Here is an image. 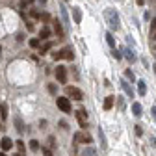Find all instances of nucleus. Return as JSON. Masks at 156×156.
<instances>
[{
	"label": "nucleus",
	"instance_id": "b1692460",
	"mask_svg": "<svg viewBox=\"0 0 156 156\" xmlns=\"http://www.w3.org/2000/svg\"><path fill=\"white\" fill-rule=\"evenodd\" d=\"M30 149H32V151H37V149H39V141H37V140H32V141H30Z\"/></svg>",
	"mask_w": 156,
	"mask_h": 156
},
{
	"label": "nucleus",
	"instance_id": "9d476101",
	"mask_svg": "<svg viewBox=\"0 0 156 156\" xmlns=\"http://www.w3.org/2000/svg\"><path fill=\"white\" fill-rule=\"evenodd\" d=\"M60 15H62V19H63V23L69 26V24H71V21H69V15H67V9H65V6H63V4L60 6Z\"/></svg>",
	"mask_w": 156,
	"mask_h": 156
},
{
	"label": "nucleus",
	"instance_id": "c85d7f7f",
	"mask_svg": "<svg viewBox=\"0 0 156 156\" xmlns=\"http://www.w3.org/2000/svg\"><path fill=\"white\" fill-rule=\"evenodd\" d=\"M152 35L156 37V17L152 19Z\"/></svg>",
	"mask_w": 156,
	"mask_h": 156
},
{
	"label": "nucleus",
	"instance_id": "f03ea898",
	"mask_svg": "<svg viewBox=\"0 0 156 156\" xmlns=\"http://www.w3.org/2000/svg\"><path fill=\"white\" fill-rule=\"evenodd\" d=\"M54 60H69V62H73V60H74V52H73V48L65 47V48H62L60 52L54 54Z\"/></svg>",
	"mask_w": 156,
	"mask_h": 156
},
{
	"label": "nucleus",
	"instance_id": "5701e85b",
	"mask_svg": "<svg viewBox=\"0 0 156 156\" xmlns=\"http://www.w3.org/2000/svg\"><path fill=\"white\" fill-rule=\"evenodd\" d=\"M99 138H101V143H102V149H106L108 145H106V136H104V132H102V128H99Z\"/></svg>",
	"mask_w": 156,
	"mask_h": 156
},
{
	"label": "nucleus",
	"instance_id": "58836bf2",
	"mask_svg": "<svg viewBox=\"0 0 156 156\" xmlns=\"http://www.w3.org/2000/svg\"><path fill=\"white\" fill-rule=\"evenodd\" d=\"M0 128H2V117H0Z\"/></svg>",
	"mask_w": 156,
	"mask_h": 156
},
{
	"label": "nucleus",
	"instance_id": "c756f323",
	"mask_svg": "<svg viewBox=\"0 0 156 156\" xmlns=\"http://www.w3.org/2000/svg\"><path fill=\"white\" fill-rule=\"evenodd\" d=\"M48 93L56 95V86H54V84H50V86H48Z\"/></svg>",
	"mask_w": 156,
	"mask_h": 156
},
{
	"label": "nucleus",
	"instance_id": "4468645a",
	"mask_svg": "<svg viewBox=\"0 0 156 156\" xmlns=\"http://www.w3.org/2000/svg\"><path fill=\"white\" fill-rule=\"evenodd\" d=\"M113 101H115V97H112V95L104 99V104H102V106H104V110H106V112H108V110H112V106H113Z\"/></svg>",
	"mask_w": 156,
	"mask_h": 156
},
{
	"label": "nucleus",
	"instance_id": "2eb2a0df",
	"mask_svg": "<svg viewBox=\"0 0 156 156\" xmlns=\"http://www.w3.org/2000/svg\"><path fill=\"white\" fill-rule=\"evenodd\" d=\"M141 110H143V108H141L140 102H132V113H134L136 117H140V115H141Z\"/></svg>",
	"mask_w": 156,
	"mask_h": 156
},
{
	"label": "nucleus",
	"instance_id": "393cba45",
	"mask_svg": "<svg viewBox=\"0 0 156 156\" xmlns=\"http://www.w3.org/2000/svg\"><path fill=\"white\" fill-rule=\"evenodd\" d=\"M125 76H126V78H128V80H132V82H134V80H136V76H134V73H132V71H130V69H128V71H125Z\"/></svg>",
	"mask_w": 156,
	"mask_h": 156
},
{
	"label": "nucleus",
	"instance_id": "c9c22d12",
	"mask_svg": "<svg viewBox=\"0 0 156 156\" xmlns=\"http://www.w3.org/2000/svg\"><path fill=\"white\" fill-rule=\"evenodd\" d=\"M39 17H41L43 21H48V19H50V17H48V13H41V15H39Z\"/></svg>",
	"mask_w": 156,
	"mask_h": 156
},
{
	"label": "nucleus",
	"instance_id": "4be33fe9",
	"mask_svg": "<svg viewBox=\"0 0 156 156\" xmlns=\"http://www.w3.org/2000/svg\"><path fill=\"white\" fill-rule=\"evenodd\" d=\"M54 32H56L58 35H60V37L63 35V28H62V24H60V23H58V21L54 23Z\"/></svg>",
	"mask_w": 156,
	"mask_h": 156
},
{
	"label": "nucleus",
	"instance_id": "a19ab883",
	"mask_svg": "<svg viewBox=\"0 0 156 156\" xmlns=\"http://www.w3.org/2000/svg\"><path fill=\"white\" fill-rule=\"evenodd\" d=\"M154 73H156V65H154Z\"/></svg>",
	"mask_w": 156,
	"mask_h": 156
},
{
	"label": "nucleus",
	"instance_id": "f3484780",
	"mask_svg": "<svg viewBox=\"0 0 156 156\" xmlns=\"http://www.w3.org/2000/svg\"><path fill=\"white\" fill-rule=\"evenodd\" d=\"M17 149H19V152L15 154V156H26L24 152H26V149H24V141H17Z\"/></svg>",
	"mask_w": 156,
	"mask_h": 156
},
{
	"label": "nucleus",
	"instance_id": "a878e982",
	"mask_svg": "<svg viewBox=\"0 0 156 156\" xmlns=\"http://www.w3.org/2000/svg\"><path fill=\"white\" fill-rule=\"evenodd\" d=\"M50 48H52V43H50V41H48V43H47V45H45V47H43V48H41V54H45V52H48V50H50Z\"/></svg>",
	"mask_w": 156,
	"mask_h": 156
},
{
	"label": "nucleus",
	"instance_id": "a211bd4d",
	"mask_svg": "<svg viewBox=\"0 0 156 156\" xmlns=\"http://www.w3.org/2000/svg\"><path fill=\"white\" fill-rule=\"evenodd\" d=\"M0 117H2V119H8V104L6 102L0 104Z\"/></svg>",
	"mask_w": 156,
	"mask_h": 156
},
{
	"label": "nucleus",
	"instance_id": "6ab92c4d",
	"mask_svg": "<svg viewBox=\"0 0 156 156\" xmlns=\"http://www.w3.org/2000/svg\"><path fill=\"white\" fill-rule=\"evenodd\" d=\"M15 125H17V132H19V134L24 132V125H23V121H21V117H15Z\"/></svg>",
	"mask_w": 156,
	"mask_h": 156
},
{
	"label": "nucleus",
	"instance_id": "bb28decb",
	"mask_svg": "<svg viewBox=\"0 0 156 156\" xmlns=\"http://www.w3.org/2000/svg\"><path fill=\"white\" fill-rule=\"evenodd\" d=\"M117 104H119L121 110H125V101H123V97H117Z\"/></svg>",
	"mask_w": 156,
	"mask_h": 156
},
{
	"label": "nucleus",
	"instance_id": "72a5a7b5",
	"mask_svg": "<svg viewBox=\"0 0 156 156\" xmlns=\"http://www.w3.org/2000/svg\"><path fill=\"white\" fill-rule=\"evenodd\" d=\"M151 113H152V119L156 121V106H152V108H151Z\"/></svg>",
	"mask_w": 156,
	"mask_h": 156
},
{
	"label": "nucleus",
	"instance_id": "2f4dec72",
	"mask_svg": "<svg viewBox=\"0 0 156 156\" xmlns=\"http://www.w3.org/2000/svg\"><path fill=\"white\" fill-rule=\"evenodd\" d=\"M28 4H34V0H23V2H21V6L24 8V6H28Z\"/></svg>",
	"mask_w": 156,
	"mask_h": 156
},
{
	"label": "nucleus",
	"instance_id": "e433bc0d",
	"mask_svg": "<svg viewBox=\"0 0 156 156\" xmlns=\"http://www.w3.org/2000/svg\"><path fill=\"white\" fill-rule=\"evenodd\" d=\"M48 145H50V147H54V145H56V143H54V138H52V136L48 138Z\"/></svg>",
	"mask_w": 156,
	"mask_h": 156
},
{
	"label": "nucleus",
	"instance_id": "aec40b11",
	"mask_svg": "<svg viewBox=\"0 0 156 156\" xmlns=\"http://www.w3.org/2000/svg\"><path fill=\"white\" fill-rule=\"evenodd\" d=\"M39 35H41V39H48V37H50V28L43 26V28H41V32H39Z\"/></svg>",
	"mask_w": 156,
	"mask_h": 156
},
{
	"label": "nucleus",
	"instance_id": "39448f33",
	"mask_svg": "<svg viewBox=\"0 0 156 156\" xmlns=\"http://www.w3.org/2000/svg\"><path fill=\"white\" fill-rule=\"evenodd\" d=\"M67 95L73 97V101H82L84 99V93L78 89V87H71V86L67 87Z\"/></svg>",
	"mask_w": 156,
	"mask_h": 156
},
{
	"label": "nucleus",
	"instance_id": "f8f14e48",
	"mask_svg": "<svg viewBox=\"0 0 156 156\" xmlns=\"http://www.w3.org/2000/svg\"><path fill=\"white\" fill-rule=\"evenodd\" d=\"M125 54H126V60H128V62H132V63L138 60V56H136V52H134L132 48H125Z\"/></svg>",
	"mask_w": 156,
	"mask_h": 156
},
{
	"label": "nucleus",
	"instance_id": "412c9836",
	"mask_svg": "<svg viewBox=\"0 0 156 156\" xmlns=\"http://www.w3.org/2000/svg\"><path fill=\"white\" fill-rule=\"evenodd\" d=\"M106 43L113 48L115 47V39H113V35H112V32H106Z\"/></svg>",
	"mask_w": 156,
	"mask_h": 156
},
{
	"label": "nucleus",
	"instance_id": "1a4fd4ad",
	"mask_svg": "<svg viewBox=\"0 0 156 156\" xmlns=\"http://www.w3.org/2000/svg\"><path fill=\"white\" fill-rule=\"evenodd\" d=\"M73 19H74L76 24L82 23V11H80V8H73Z\"/></svg>",
	"mask_w": 156,
	"mask_h": 156
},
{
	"label": "nucleus",
	"instance_id": "6e6552de",
	"mask_svg": "<svg viewBox=\"0 0 156 156\" xmlns=\"http://www.w3.org/2000/svg\"><path fill=\"white\" fill-rule=\"evenodd\" d=\"M121 87H123V91L130 97V99H134V89L128 86V82H126V80H121Z\"/></svg>",
	"mask_w": 156,
	"mask_h": 156
},
{
	"label": "nucleus",
	"instance_id": "dca6fc26",
	"mask_svg": "<svg viewBox=\"0 0 156 156\" xmlns=\"http://www.w3.org/2000/svg\"><path fill=\"white\" fill-rule=\"evenodd\" d=\"M138 93H140L141 97H145V95H147V86H145V82H143V80H140V82H138Z\"/></svg>",
	"mask_w": 156,
	"mask_h": 156
},
{
	"label": "nucleus",
	"instance_id": "f704fd0d",
	"mask_svg": "<svg viewBox=\"0 0 156 156\" xmlns=\"http://www.w3.org/2000/svg\"><path fill=\"white\" fill-rule=\"evenodd\" d=\"M43 156H52V152H50V149H43Z\"/></svg>",
	"mask_w": 156,
	"mask_h": 156
},
{
	"label": "nucleus",
	"instance_id": "473e14b6",
	"mask_svg": "<svg viewBox=\"0 0 156 156\" xmlns=\"http://www.w3.org/2000/svg\"><path fill=\"white\" fill-rule=\"evenodd\" d=\"M134 128H136V134H138V136H141V134H143V130H141V126H140V125H138V126H134Z\"/></svg>",
	"mask_w": 156,
	"mask_h": 156
},
{
	"label": "nucleus",
	"instance_id": "423d86ee",
	"mask_svg": "<svg viewBox=\"0 0 156 156\" xmlns=\"http://www.w3.org/2000/svg\"><path fill=\"white\" fill-rule=\"evenodd\" d=\"M76 121H78V125H80L82 128H87V113L84 110H78L76 112Z\"/></svg>",
	"mask_w": 156,
	"mask_h": 156
},
{
	"label": "nucleus",
	"instance_id": "20e7f679",
	"mask_svg": "<svg viewBox=\"0 0 156 156\" xmlns=\"http://www.w3.org/2000/svg\"><path fill=\"white\" fill-rule=\"evenodd\" d=\"M56 78H58V82H60V84H65V82H67V67L58 65V69H56Z\"/></svg>",
	"mask_w": 156,
	"mask_h": 156
},
{
	"label": "nucleus",
	"instance_id": "9b49d317",
	"mask_svg": "<svg viewBox=\"0 0 156 156\" xmlns=\"http://www.w3.org/2000/svg\"><path fill=\"white\" fill-rule=\"evenodd\" d=\"M0 147H2L4 151H9V149L13 147V141H11L9 138H2V141H0Z\"/></svg>",
	"mask_w": 156,
	"mask_h": 156
},
{
	"label": "nucleus",
	"instance_id": "cd10ccee",
	"mask_svg": "<svg viewBox=\"0 0 156 156\" xmlns=\"http://www.w3.org/2000/svg\"><path fill=\"white\" fill-rule=\"evenodd\" d=\"M112 56H113V58H115V60H121V58H123V56H121V52H119V50H113V52H112Z\"/></svg>",
	"mask_w": 156,
	"mask_h": 156
},
{
	"label": "nucleus",
	"instance_id": "ea45409f",
	"mask_svg": "<svg viewBox=\"0 0 156 156\" xmlns=\"http://www.w3.org/2000/svg\"><path fill=\"white\" fill-rule=\"evenodd\" d=\"M0 156H8V154H4V152H0Z\"/></svg>",
	"mask_w": 156,
	"mask_h": 156
},
{
	"label": "nucleus",
	"instance_id": "7c9ffc66",
	"mask_svg": "<svg viewBox=\"0 0 156 156\" xmlns=\"http://www.w3.org/2000/svg\"><path fill=\"white\" fill-rule=\"evenodd\" d=\"M30 45H32L34 48H37V47H39V41H37V39H32V41H30Z\"/></svg>",
	"mask_w": 156,
	"mask_h": 156
},
{
	"label": "nucleus",
	"instance_id": "7ed1b4c3",
	"mask_svg": "<svg viewBox=\"0 0 156 156\" xmlns=\"http://www.w3.org/2000/svg\"><path fill=\"white\" fill-rule=\"evenodd\" d=\"M56 104H58V108H60L62 112H65V113L71 112V101L65 99V97H58V99H56Z\"/></svg>",
	"mask_w": 156,
	"mask_h": 156
},
{
	"label": "nucleus",
	"instance_id": "f257e3e1",
	"mask_svg": "<svg viewBox=\"0 0 156 156\" xmlns=\"http://www.w3.org/2000/svg\"><path fill=\"white\" fill-rule=\"evenodd\" d=\"M104 19H106V24L110 26V30H119L121 19H119V15H117V11L113 8H106L104 9Z\"/></svg>",
	"mask_w": 156,
	"mask_h": 156
},
{
	"label": "nucleus",
	"instance_id": "ddd939ff",
	"mask_svg": "<svg viewBox=\"0 0 156 156\" xmlns=\"http://www.w3.org/2000/svg\"><path fill=\"white\" fill-rule=\"evenodd\" d=\"M80 156H99V152H97V149H93V147H86Z\"/></svg>",
	"mask_w": 156,
	"mask_h": 156
},
{
	"label": "nucleus",
	"instance_id": "4c0bfd02",
	"mask_svg": "<svg viewBox=\"0 0 156 156\" xmlns=\"http://www.w3.org/2000/svg\"><path fill=\"white\" fill-rule=\"evenodd\" d=\"M136 4H138V6H143V4H145V0H136Z\"/></svg>",
	"mask_w": 156,
	"mask_h": 156
},
{
	"label": "nucleus",
	"instance_id": "0eeeda50",
	"mask_svg": "<svg viewBox=\"0 0 156 156\" xmlns=\"http://www.w3.org/2000/svg\"><path fill=\"white\" fill-rule=\"evenodd\" d=\"M74 141H84V143H91L93 141V138H91V136L89 134H82V132H78V134H74Z\"/></svg>",
	"mask_w": 156,
	"mask_h": 156
}]
</instances>
